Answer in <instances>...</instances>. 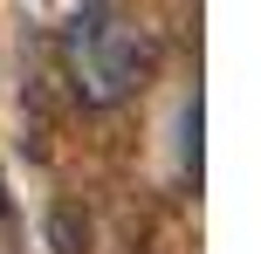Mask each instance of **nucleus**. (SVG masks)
Here are the masks:
<instances>
[{"label":"nucleus","mask_w":261,"mask_h":254,"mask_svg":"<svg viewBox=\"0 0 261 254\" xmlns=\"http://www.w3.org/2000/svg\"><path fill=\"white\" fill-rule=\"evenodd\" d=\"M186 172L199 179V96L186 103Z\"/></svg>","instance_id":"obj_2"},{"label":"nucleus","mask_w":261,"mask_h":254,"mask_svg":"<svg viewBox=\"0 0 261 254\" xmlns=\"http://www.w3.org/2000/svg\"><path fill=\"white\" fill-rule=\"evenodd\" d=\"M62 69H69V90L90 110H110L124 96H138L144 69H151V41H144V27L124 7L96 0V7H83L62 27Z\"/></svg>","instance_id":"obj_1"}]
</instances>
